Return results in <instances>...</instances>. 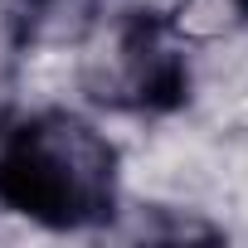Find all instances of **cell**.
<instances>
[{
	"instance_id": "obj_1",
	"label": "cell",
	"mask_w": 248,
	"mask_h": 248,
	"mask_svg": "<svg viewBox=\"0 0 248 248\" xmlns=\"http://www.w3.org/2000/svg\"><path fill=\"white\" fill-rule=\"evenodd\" d=\"M117 185V151L93 122L73 112H44L0 156V195L49 224H78L107 214Z\"/></svg>"
},
{
	"instance_id": "obj_2",
	"label": "cell",
	"mask_w": 248,
	"mask_h": 248,
	"mask_svg": "<svg viewBox=\"0 0 248 248\" xmlns=\"http://www.w3.org/2000/svg\"><path fill=\"white\" fill-rule=\"evenodd\" d=\"M248 25V0H175L166 10V34L185 49H214Z\"/></svg>"
}]
</instances>
